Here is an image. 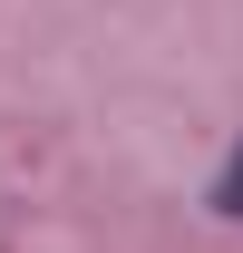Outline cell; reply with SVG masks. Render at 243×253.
Instances as JSON below:
<instances>
[{
  "mask_svg": "<svg viewBox=\"0 0 243 253\" xmlns=\"http://www.w3.org/2000/svg\"><path fill=\"white\" fill-rule=\"evenodd\" d=\"M214 205H224V214L243 224V146H234V166H224V185H214Z\"/></svg>",
  "mask_w": 243,
  "mask_h": 253,
  "instance_id": "obj_1",
  "label": "cell"
}]
</instances>
